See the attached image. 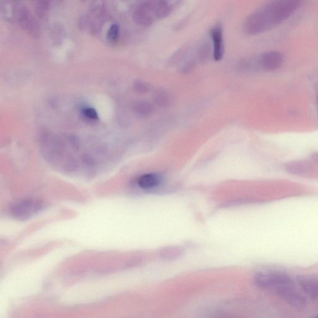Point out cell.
Returning a JSON list of instances; mask_svg holds the SVG:
<instances>
[{"label":"cell","mask_w":318,"mask_h":318,"mask_svg":"<svg viewBox=\"0 0 318 318\" xmlns=\"http://www.w3.org/2000/svg\"><path fill=\"white\" fill-rule=\"evenodd\" d=\"M300 5L301 2L296 0L269 2L247 18L244 30L250 35L266 33L286 21L297 11Z\"/></svg>","instance_id":"6da1fadb"},{"label":"cell","mask_w":318,"mask_h":318,"mask_svg":"<svg viewBox=\"0 0 318 318\" xmlns=\"http://www.w3.org/2000/svg\"><path fill=\"white\" fill-rule=\"evenodd\" d=\"M254 282L257 287L274 292L279 297L295 285L293 280L288 274L275 270L257 272L254 277Z\"/></svg>","instance_id":"7a4b0ae2"},{"label":"cell","mask_w":318,"mask_h":318,"mask_svg":"<svg viewBox=\"0 0 318 318\" xmlns=\"http://www.w3.org/2000/svg\"><path fill=\"white\" fill-rule=\"evenodd\" d=\"M172 6L165 1L143 3L139 6L135 13V19L139 24L150 25L157 19H164L169 15Z\"/></svg>","instance_id":"3957f363"},{"label":"cell","mask_w":318,"mask_h":318,"mask_svg":"<svg viewBox=\"0 0 318 318\" xmlns=\"http://www.w3.org/2000/svg\"><path fill=\"white\" fill-rule=\"evenodd\" d=\"M283 60L282 54L278 51H268L258 57L255 67L264 72H274L282 66Z\"/></svg>","instance_id":"277c9868"},{"label":"cell","mask_w":318,"mask_h":318,"mask_svg":"<svg viewBox=\"0 0 318 318\" xmlns=\"http://www.w3.org/2000/svg\"><path fill=\"white\" fill-rule=\"evenodd\" d=\"M297 280L298 286L304 295L311 299L318 298L317 275H301L297 277Z\"/></svg>","instance_id":"5b68a950"},{"label":"cell","mask_w":318,"mask_h":318,"mask_svg":"<svg viewBox=\"0 0 318 318\" xmlns=\"http://www.w3.org/2000/svg\"><path fill=\"white\" fill-rule=\"evenodd\" d=\"M211 36L214 44V58L215 61H220L224 53L222 28L220 25L213 28Z\"/></svg>","instance_id":"8992f818"},{"label":"cell","mask_w":318,"mask_h":318,"mask_svg":"<svg viewBox=\"0 0 318 318\" xmlns=\"http://www.w3.org/2000/svg\"><path fill=\"white\" fill-rule=\"evenodd\" d=\"M162 182V177L155 173H149L138 177L136 183L139 188L149 190L157 188Z\"/></svg>","instance_id":"52a82bcc"},{"label":"cell","mask_w":318,"mask_h":318,"mask_svg":"<svg viewBox=\"0 0 318 318\" xmlns=\"http://www.w3.org/2000/svg\"><path fill=\"white\" fill-rule=\"evenodd\" d=\"M35 206H38L36 205L35 203L31 201H27V202H23L21 204H18L16 206V212L18 213L19 216H23V217H26V216L31 215L34 213V211H36Z\"/></svg>","instance_id":"ba28073f"},{"label":"cell","mask_w":318,"mask_h":318,"mask_svg":"<svg viewBox=\"0 0 318 318\" xmlns=\"http://www.w3.org/2000/svg\"><path fill=\"white\" fill-rule=\"evenodd\" d=\"M135 110L138 115L142 116H147L151 114L153 107L147 101H140L136 104Z\"/></svg>","instance_id":"9c48e42d"},{"label":"cell","mask_w":318,"mask_h":318,"mask_svg":"<svg viewBox=\"0 0 318 318\" xmlns=\"http://www.w3.org/2000/svg\"><path fill=\"white\" fill-rule=\"evenodd\" d=\"M119 33V25L117 24H113L108 31L107 38L110 41H114L117 39Z\"/></svg>","instance_id":"30bf717a"},{"label":"cell","mask_w":318,"mask_h":318,"mask_svg":"<svg viewBox=\"0 0 318 318\" xmlns=\"http://www.w3.org/2000/svg\"><path fill=\"white\" fill-rule=\"evenodd\" d=\"M82 113H83L85 117L91 119V120H96V119H98L97 112H96L94 109H92V108H85V109L82 110Z\"/></svg>","instance_id":"8fae6325"},{"label":"cell","mask_w":318,"mask_h":318,"mask_svg":"<svg viewBox=\"0 0 318 318\" xmlns=\"http://www.w3.org/2000/svg\"><path fill=\"white\" fill-rule=\"evenodd\" d=\"M155 100L159 105H166L168 104L170 98L166 93L160 92L156 95Z\"/></svg>","instance_id":"7c38bea8"},{"label":"cell","mask_w":318,"mask_h":318,"mask_svg":"<svg viewBox=\"0 0 318 318\" xmlns=\"http://www.w3.org/2000/svg\"><path fill=\"white\" fill-rule=\"evenodd\" d=\"M135 89L137 92L141 93L148 92L150 90V86L148 84L143 82H137L135 84Z\"/></svg>","instance_id":"4fadbf2b"},{"label":"cell","mask_w":318,"mask_h":318,"mask_svg":"<svg viewBox=\"0 0 318 318\" xmlns=\"http://www.w3.org/2000/svg\"><path fill=\"white\" fill-rule=\"evenodd\" d=\"M314 318H318V316H317V317H314Z\"/></svg>","instance_id":"5bb4252c"},{"label":"cell","mask_w":318,"mask_h":318,"mask_svg":"<svg viewBox=\"0 0 318 318\" xmlns=\"http://www.w3.org/2000/svg\"><path fill=\"white\" fill-rule=\"evenodd\" d=\"M317 101H318V95H317Z\"/></svg>","instance_id":"9a60e30c"}]
</instances>
